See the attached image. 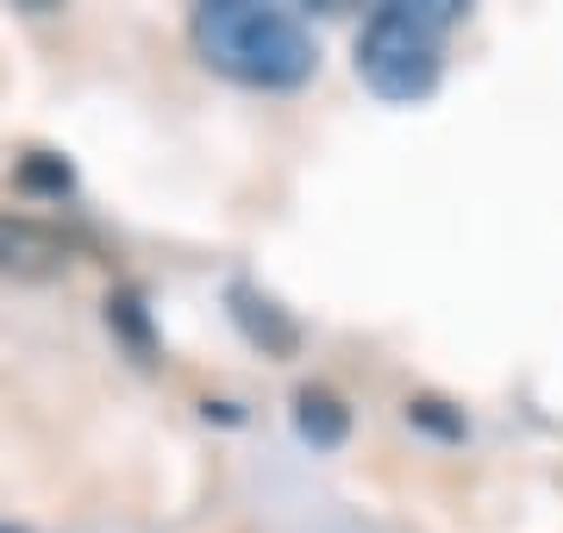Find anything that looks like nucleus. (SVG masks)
<instances>
[{
	"label": "nucleus",
	"mask_w": 563,
	"mask_h": 533,
	"mask_svg": "<svg viewBox=\"0 0 563 533\" xmlns=\"http://www.w3.org/2000/svg\"><path fill=\"white\" fill-rule=\"evenodd\" d=\"M295 427L313 446H339L344 433H351V414H344V402L332 390H301L295 395Z\"/></svg>",
	"instance_id": "39448f33"
},
{
	"label": "nucleus",
	"mask_w": 563,
	"mask_h": 533,
	"mask_svg": "<svg viewBox=\"0 0 563 533\" xmlns=\"http://www.w3.org/2000/svg\"><path fill=\"white\" fill-rule=\"evenodd\" d=\"M25 183H44V188H69V170H63V164H25Z\"/></svg>",
	"instance_id": "423d86ee"
},
{
	"label": "nucleus",
	"mask_w": 563,
	"mask_h": 533,
	"mask_svg": "<svg viewBox=\"0 0 563 533\" xmlns=\"http://www.w3.org/2000/svg\"><path fill=\"white\" fill-rule=\"evenodd\" d=\"M195 51L207 69L232 76L239 88L263 95H288L320 76V39L307 32L288 7H263V0H207L195 7Z\"/></svg>",
	"instance_id": "f257e3e1"
},
{
	"label": "nucleus",
	"mask_w": 563,
	"mask_h": 533,
	"mask_svg": "<svg viewBox=\"0 0 563 533\" xmlns=\"http://www.w3.org/2000/svg\"><path fill=\"white\" fill-rule=\"evenodd\" d=\"M225 302H232V320H239L244 333H251V339H257L263 351H276V358H288V351L301 346V333L288 327V320H282V308L276 302H263L257 289H232V295H225Z\"/></svg>",
	"instance_id": "20e7f679"
},
{
	"label": "nucleus",
	"mask_w": 563,
	"mask_h": 533,
	"mask_svg": "<svg viewBox=\"0 0 563 533\" xmlns=\"http://www.w3.org/2000/svg\"><path fill=\"white\" fill-rule=\"evenodd\" d=\"M463 20L457 0H388L376 7L357 32V76L369 95L395 107H413L439 88L444 69V39Z\"/></svg>",
	"instance_id": "f03ea898"
},
{
	"label": "nucleus",
	"mask_w": 563,
	"mask_h": 533,
	"mask_svg": "<svg viewBox=\"0 0 563 533\" xmlns=\"http://www.w3.org/2000/svg\"><path fill=\"white\" fill-rule=\"evenodd\" d=\"M69 264H76V246L63 239L57 226L32 220V214H7V207H0V276L44 283V276H63Z\"/></svg>",
	"instance_id": "7ed1b4c3"
}]
</instances>
